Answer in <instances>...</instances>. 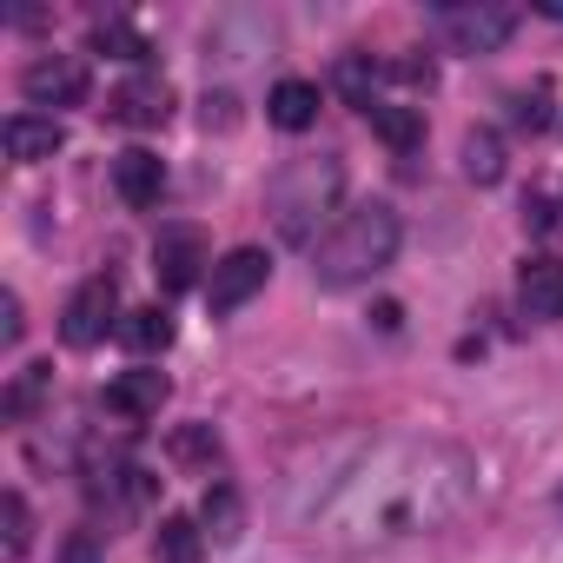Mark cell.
I'll return each mask as SVG.
<instances>
[{"instance_id":"obj_1","label":"cell","mask_w":563,"mask_h":563,"mask_svg":"<svg viewBox=\"0 0 563 563\" xmlns=\"http://www.w3.org/2000/svg\"><path fill=\"white\" fill-rule=\"evenodd\" d=\"M477 490V464L438 438H391L352 477H339L332 504L319 510V537L339 550H378L405 537H431L464 517Z\"/></svg>"},{"instance_id":"obj_2","label":"cell","mask_w":563,"mask_h":563,"mask_svg":"<svg viewBox=\"0 0 563 563\" xmlns=\"http://www.w3.org/2000/svg\"><path fill=\"white\" fill-rule=\"evenodd\" d=\"M339 199H345V159L339 153H299V159H286L265 179V219H272L278 239L299 245V252L306 245L319 252Z\"/></svg>"},{"instance_id":"obj_3","label":"cell","mask_w":563,"mask_h":563,"mask_svg":"<svg viewBox=\"0 0 563 563\" xmlns=\"http://www.w3.org/2000/svg\"><path fill=\"white\" fill-rule=\"evenodd\" d=\"M398 239H405L398 206L365 199V206H352V212L319 239V252H312V278H319V286H332V292L365 286V278H378V272L398 258Z\"/></svg>"},{"instance_id":"obj_4","label":"cell","mask_w":563,"mask_h":563,"mask_svg":"<svg viewBox=\"0 0 563 563\" xmlns=\"http://www.w3.org/2000/svg\"><path fill=\"white\" fill-rule=\"evenodd\" d=\"M120 286L107 272H93V278H80L74 286V299H67V312H60V339L74 345V352H93L107 332H120Z\"/></svg>"},{"instance_id":"obj_5","label":"cell","mask_w":563,"mask_h":563,"mask_svg":"<svg viewBox=\"0 0 563 563\" xmlns=\"http://www.w3.org/2000/svg\"><path fill=\"white\" fill-rule=\"evenodd\" d=\"M265 278H272V258H265L258 245H232V252L212 265V278H206V306H212V319H225V312H239L245 299H258Z\"/></svg>"},{"instance_id":"obj_6","label":"cell","mask_w":563,"mask_h":563,"mask_svg":"<svg viewBox=\"0 0 563 563\" xmlns=\"http://www.w3.org/2000/svg\"><path fill=\"white\" fill-rule=\"evenodd\" d=\"M438 34L457 54H497L517 34V8H497V0H477V8H438Z\"/></svg>"},{"instance_id":"obj_7","label":"cell","mask_w":563,"mask_h":563,"mask_svg":"<svg viewBox=\"0 0 563 563\" xmlns=\"http://www.w3.org/2000/svg\"><path fill=\"white\" fill-rule=\"evenodd\" d=\"M206 265H219L206 252V232L199 225H166L159 245H153V278H159V292H192L199 278H212Z\"/></svg>"},{"instance_id":"obj_8","label":"cell","mask_w":563,"mask_h":563,"mask_svg":"<svg viewBox=\"0 0 563 563\" xmlns=\"http://www.w3.org/2000/svg\"><path fill=\"white\" fill-rule=\"evenodd\" d=\"M21 93L34 107H80L87 100V60L80 54H41L27 74H21Z\"/></svg>"},{"instance_id":"obj_9","label":"cell","mask_w":563,"mask_h":563,"mask_svg":"<svg viewBox=\"0 0 563 563\" xmlns=\"http://www.w3.org/2000/svg\"><path fill=\"white\" fill-rule=\"evenodd\" d=\"M166 398H173V378H166L159 365H133V372H120V378L107 385V411H113L120 424H153Z\"/></svg>"},{"instance_id":"obj_10","label":"cell","mask_w":563,"mask_h":563,"mask_svg":"<svg viewBox=\"0 0 563 563\" xmlns=\"http://www.w3.org/2000/svg\"><path fill=\"white\" fill-rule=\"evenodd\" d=\"M166 113H173V87L159 74H133V80H120L107 93V120L113 126H166Z\"/></svg>"},{"instance_id":"obj_11","label":"cell","mask_w":563,"mask_h":563,"mask_svg":"<svg viewBox=\"0 0 563 563\" xmlns=\"http://www.w3.org/2000/svg\"><path fill=\"white\" fill-rule=\"evenodd\" d=\"M113 192L126 199V206H159V192H166V159L159 153H146V146H126L120 159H113Z\"/></svg>"},{"instance_id":"obj_12","label":"cell","mask_w":563,"mask_h":563,"mask_svg":"<svg viewBox=\"0 0 563 563\" xmlns=\"http://www.w3.org/2000/svg\"><path fill=\"white\" fill-rule=\"evenodd\" d=\"M517 299L530 319H563V258H523Z\"/></svg>"},{"instance_id":"obj_13","label":"cell","mask_w":563,"mask_h":563,"mask_svg":"<svg viewBox=\"0 0 563 563\" xmlns=\"http://www.w3.org/2000/svg\"><path fill=\"white\" fill-rule=\"evenodd\" d=\"M67 146V126L54 120V113H14L8 120V153L21 159V166H41V159H54Z\"/></svg>"},{"instance_id":"obj_14","label":"cell","mask_w":563,"mask_h":563,"mask_svg":"<svg viewBox=\"0 0 563 563\" xmlns=\"http://www.w3.org/2000/svg\"><path fill=\"white\" fill-rule=\"evenodd\" d=\"M265 120H272L278 133L319 126V87H312V80H278V87L265 93Z\"/></svg>"},{"instance_id":"obj_15","label":"cell","mask_w":563,"mask_h":563,"mask_svg":"<svg viewBox=\"0 0 563 563\" xmlns=\"http://www.w3.org/2000/svg\"><path fill=\"white\" fill-rule=\"evenodd\" d=\"M199 530H206V543H239L245 537V497L232 490V484H206V497H199Z\"/></svg>"},{"instance_id":"obj_16","label":"cell","mask_w":563,"mask_h":563,"mask_svg":"<svg viewBox=\"0 0 563 563\" xmlns=\"http://www.w3.org/2000/svg\"><path fill=\"white\" fill-rule=\"evenodd\" d=\"M133 358H153V352H166L173 345V312H159V306H140V312H126L120 319V332H113Z\"/></svg>"},{"instance_id":"obj_17","label":"cell","mask_w":563,"mask_h":563,"mask_svg":"<svg viewBox=\"0 0 563 563\" xmlns=\"http://www.w3.org/2000/svg\"><path fill=\"white\" fill-rule=\"evenodd\" d=\"M372 133H378L391 153H418V146H424V113H418V107L378 100V107H372Z\"/></svg>"},{"instance_id":"obj_18","label":"cell","mask_w":563,"mask_h":563,"mask_svg":"<svg viewBox=\"0 0 563 563\" xmlns=\"http://www.w3.org/2000/svg\"><path fill=\"white\" fill-rule=\"evenodd\" d=\"M166 457H173L179 471H212V464H219V431H212V424H173Z\"/></svg>"},{"instance_id":"obj_19","label":"cell","mask_w":563,"mask_h":563,"mask_svg":"<svg viewBox=\"0 0 563 563\" xmlns=\"http://www.w3.org/2000/svg\"><path fill=\"white\" fill-rule=\"evenodd\" d=\"M199 550H206L199 517H159V530H153V556L159 563H199Z\"/></svg>"},{"instance_id":"obj_20","label":"cell","mask_w":563,"mask_h":563,"mask_svg":"<svg viewBox=\"0 0 563 563\" xmlns=\"http://www.w3.org/2000/svg\"><path fill=\"white\" fill-rule=\"evenodd\" d=\"M378 74H385V60H365V54H345L332 80H339V93H345V100H352L358 113H372V107H378Z\"/></svg>"},{"instance_id":"obj_21","label":"cell","mask_w":563,"mask_h":563,"mask_svg":"<svg viewBox=\"0 0 563 563\" xmlns=\"http://www.w3.org/2000/svg\"><path fill=\"white\" fill-rule=\"evenodd\" d=\"M464 179L471 186H497L504 179V140L497 133H484V126L464 133Z\"/></svg>"},{"instance_id":"obj_22","label":"cell","mask_w":563,"mask_h":563,"mask_svg":"<svg viewBox=\"0 0 563 563\" xmlns=\"http://www.w3.org/2000/svg\"><path fill=\"white\" fill-rule=\"evenodd\" d=\"M93 54H107V60H146L153 47H146V34L126 27V21H93Z\"/></svg>"},{"instance_id":"obj_23","label":"cell","mask_w":563,"mask_h":563,"mask_svg":"<svg viewBox=\"0 0 563 563\" xmlns=\"http://www.w3.org/2000/svg\"><path fill=\"white\" fill-rule=\"evenodd\" d=\"M510 126H523V133L550 126V80H530V87L510 93Z\"/></svg>"},{"instance_id":"obj_24","label":"cell","mask_w":563,"mask_h":563,"mask_svg":"<svg viewBox=\"0 0 563 563\" xmlns=\"http://www.w3.org/2000/svg\"><path fill=\"white\" fill-rule=\"evenodd\" d=\"M47 385H54V365H21V378H14V391H8V411L27 418V411L47 398Z\"/></svg>"},{"instance_id":"obj_25","label":"cell","mask_w":563,"mask_h":563,"mask_svg":"<svg viewBox=\"0 0 563 563\" xmlns=\"http://www.w3.org/2000/svg\"><path fill=\"white\" fill-rule=\"evenodd\" d=\"M0 510H8V550H14V556H27V543H34V517H27V497H21V490H8V497H0Z\"/></svg>"},{"instance_id":"obj_26","label":"cell","mask_w":563,"mask_h":563,"mask_svg":"<svg viewBox=\"0 0 563 563\" xmlns=\"http://www.w3.org/2000/svg\"><path fill=\"white\" fill-rule=\"evenodd\" d=\"M21 332H27L21 299H14V292H0V345H21Z\"/></svg>"},{"instance_id":"obj_27","label":"cell","mask_w":563,"mask_h":563,"mask_svg":"<svg viewBox=\"0 0 563 563\" xmlns=\"http://www.w3.org/2000/svg\"><path fill=\"white\" fill-rule=\"evenodd\" d=\"M232 107H239L232 93H206V107H199V120H206V126H232V120H239Z\"/></svg>"},{"instance_id":"obj_28","label":"cell","mask_w":563,"mask_h":563,"mask_svg":"<svg viewBox=\"0 0 563 563\" xmlns=\"http://www.w3.org/2000/svg\"><path fill=\"white\" fill-rule=\"evenodd\" d=\"M93 543H100V537H93V530H80V537H74V550H67V563H93Z\"/></svg>"},{"instance_id":"obj_29","label":"cell","mask_w":563,"mask_h":563,"mask_svg":"<svg viewBox=\"0 0 563 563\" xmlns=\"http://www.w3.org/2000/svg\"><path fill=\"white\" fill-rule=\"evenodd\" d=\"M523 225H530V232H543V225H550V206H543V199H530V206H523Z\"/></svg>"},{"instance_id":"obj_30","label":"cell","mask_w":563,"mask_h":563,"mask_svg":"<svg viewBox=\"0 0 563 563\" xmlns=\"http://www.w3.org/2000/svg\"><path fill=\"white\" fill-rule=\"evenodd\" d=\"M543 14H550V21H563V0H543Z\"/></svg>"},{"instance_id":"obj_31","label":"cell","mask_w":563,"mask_h":563,"mask_svg":"<svg viewBox=\"0 0 563 563\" xmlns=\"http://www.w3.org/2000/svg\"><path fill=\"white\" fill-rule=\"evenodd\" d=\"M556 510H563V490H556Z\"/></svg>"}]
</instances>
